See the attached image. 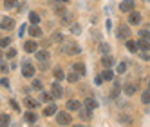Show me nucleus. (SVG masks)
I'll list each match as a JSON object with an SVG mask.
<instances>
[{
	"mask_svg": "<svg viewBox=\"0 0 150 127\" xmlns=\"http://www.w3.org/2000/svg\"><path fill=\"white\" fill-rule=\"evenodd\" d=\"M80 46L76 44V42H65V53L67 55H71V56H74V55H80Z\"/></svg>",
	"mask_w": 150,
	"mask_h": 127,
	"instance_id": "f257e3e1",
	"label": "nucleus"
},
{
	"mask_svg": "<svg viewBox=\"0 0 150 127\" xmlns=\"http://www.w3.org/2000/svg\"><path fill=\"white\" fill-rule=\"evenodd\" d=\"M56 122H58L60 125H69V123L72 122V118H71V114H69V113L62 111V113H56Z\"/></svg>",
	"mask_w": 150,
	"mask_h": 127,
	"instance_id": "f03ea898",
	"label": "nucleus"
},
{
	"mask_svg": "<svg viewBox=\"0 0 150 127\" xmlns=\"http://www.w3.org/2000/svg\"><path fill=\"white\" fill-rule=\"evenodd\" d=\"M51 94H52V98H62L63 96V89H62V86L58 83V80L51 83Z\"/></svg>",
	"mask_w": 150,
	"mask_h": 127,
	"instance_id": "7ed1b4c3",
	"label": "nucleus"
},
{
	"mask_svg": "<svg viewBox=\"0 0 150 127\" xmlns=\"http://www.w3.org/2000/svg\"><path fill=\"white\" fill-rule=\"evenodd\" d=\"M35 66H33V63H29V62H24L22 63V75L24 76H27V78H31V76H33L35 75Z\"/></svg>",
	"mask_w": 150,
	"mask_h": 127,
	"instance_id": "20e7f679",
	"label": "nucleus"
},
{
	"mask_svg": "<svg viewBox=\"0 0 150 127\" xmlns=\"http://www.w3.org/2000/svg\"><path fill=\"white\" fill-rule=\"evenodd\" d=\"M134 0H123V2L120 4V9H121V13H130L134 11Z\"/></svg>",
	"mask_w": 150,
	"mask_h": 127,
	"instance_id": "39448f33",
	"label": "nucleus"
},
{
	"mask_svg": "<svg viewBox=\"0 0 150 127\" xmlns=\"http://www.w3.org/2000/svg\"><path fill=\"white\" fill-rule=\"evenodd\" d=\"M117 38L128 40V38H130V27H128V26H120V27H117Z\"/></svg>",
	"mask_w": 150,
	"mask_h": 127,
	"instance_id": "423d86ee",
	"label": "nucleus"
},
{
	"mask_svg": "<svg viewBox=\"0 0 150 127\" xmlns=\"http://www.w3.org/2000/svg\"><path fill=\"white\" fill-rule=\"evenodd\" d=\"M15 27V20L13 18H4L2 22H0V29H7V31H11Z\"/></svg>",
	"mask_w": 150,
	"mask_h": 127,
	"instance_id": "0eeeda50",
	"label": "nucleus"
},
{
	"mask_svg": "<svg viewBox=\"0 0 150 127\" xmlns=\"http://www.w3.org/2000/svg\"><path fill=\"white\" fill-rule=\"evenodd\" d=\"M139 22H141V15H139V13H136V11H130V13H128V24L136 26V24H139Z\"/></svg>",
	"mask_w": 150,
	"mask_h": 127,
	"instance_id": "6e6552de",
	"label": "nucleus"
},
{
	"mask_svg": "<svg viewBox=\"0 0 150 127\" xmlns=\"http://www.w3.org/2000/svg\"><path fill=\"white\" fill-rule=\"evenodd\" d=\"M80 100H69L67 102V111H80Z\"/></svg>",
	"mask_w": 150,
	"mask_h": 127,
	"instance_id": "1a4fd4ad",
	"label": "nucleus"
},
{
	"mask_svg": "<svg viewBox=\"0 0 150 127\" xmlns=\"http://www.w3.org/2000/svg\"><path fill=\"white\" fill-rule=\"evenodd\" d=\"M80 118L85 120V122H91V109H87V107L81 109V107H80Z\"/></svg>",
	"mask_w": 150,
	"mask_h": 127,
	"instance_id": "9d476101",
	"label": "nucleus"
},
{
	"mask_svg": "<svg viewBox=\"0 0 150 127\" xmlns=\"http://www.w3.org/2000/svg\"><path fill=\"white\" fill-rule=\"evenodd\" d=\"M24 49H25L27 53H35V51H36V42H35V40L25 42V44H24Z\"/></svg>",
	"mask_w": 150,
	"mask_h": 127,
	"instance_id": "9b49d317",
	"label": "nucleus"
},
{
	"mask_svg": "<svg viewBox=\"0 0 150 127\" xmlns=\"http://www.w3.org/2000/svg\"><path fill=\"white\" fill-rule=\"evenodd\" d=\"M101 63H103L105 67H112V66H114V58L109 56V55H103V56H101Z\"/></svg>",
	"mask_w": 150,
	"mask_h": 127,
	"instance_id": "f8f14e48",
	"label": "nucleus"
},
{
	"mask_svg": "<svg viewBox=\"0 0 150 127\" xmlns=\"http://www.w3.org/2000/svg\"><path fill=\"white\" fill-rule=\"evenodd\" d=\"M29 35L31 36H42V29L38 27V24H33V27H29Z\"/></svg>",
	"mask_w": 150,
	"mask_h": 127,
	"instance_id": "ddd939ff",
	"label": "nucleus"
},
{
	"mask_svg": "<svg viewBox=\"0 0 150 127\" xmlns=\"http://www.w3.org/2000/svg\"><path fill=\"white\" fill-rule=\"evenodd\" d=\"M56 113H58V109H56V105H54V103L47 105V107L44 109V114H45V116H52V114H56Z\"/></svg>",
	"mask_w": 150,
	"mask_h": 127,
	"instance_id": "4468645a",
	"label": "nucleus"
},
{
	"mask_svg": "<svg viewBox=\"0 0 150 127\" xmlns=\"http://www.w3.org/2000/svg\"><path fill=\"white\" fill-rule=\"evenodd\" d=\"M24 118H25V122H29V123H35V122H36V113L27 111V113H24Z\"/></svg>",
	"mask_w": 150,
	"mask_h": 127,
	"instance_id": "2eb2a0df",
	"label": "nucleus"
},
{
	"mask_svg": "<svg viewBox=\"0 0 150 127\" xmlns=\"http://www.w3.org/2000/svg\"><path fill=\"white\" fill-rule=\"evenodd\" d=\"M101 76H103V80H109L110 82V80H114V71L110 67H105V71H103Z\"/></svg>",
	"mask_w": 150,
	"mask_h": 127,
	"instance_id": "dca6fc26",
	"label": "nucleus"
},
{
	"mask_svg": "<svg viewBox=\"0 0 150 127\" xmlns=\"http://www.w3.org/2000/svg\"><path fill=\"white\" fill-rule=\"evenodd\" d=\"M127 49L130 51V53H137L139 44H137V42H134V40H128V42H127Z\"/></svg>",
	"mask_w": 150,
	"mask_h": 127,
	"instance_id": "f3484780",
	"label": "nucleus"
},
{
	"mask_svg": "<svg viewBox=\"0 0 150 127\" xmlns=\"http://www.w3.org/2000/svg\"><path fill=\"white\" fill-rule=\"evenodd\" d=\"M74 71H76V73H80V76H83L85 73H87V71H85V63H81V62H76V63H74Z\"/></svg>",
	"mask_w": 150,
	"mask_h": 127,
	"instance_id": "a211bd4d",
	"label": "nucleus"
},
{
	"mask_svg": "<svg viewBox=\"0 0 150 127\" xmlns=\"http://www.w3.org/2000/svg\"><path fill=\"white\" fill-rule=\"evenodd\" d=\"M137 44H139V49H141V51H150V40L141 38V40L137 42Z\"/></svg>",
	"mask_w": 150,
	"mask_h": 127,
	"instance_id": "6ab92c4d",
	"label": "nucleus"
},
{
	"mask_svg": "<svg viewBox=\"0 0 150 127\" xmlns=\"http://www.w3.org/2000/svg\"><path fill=\"white\" fill-rule=\"evenodd\" d=\"M85 107H87V109H91V111H94L96 107H98V102H96V100H92V98H87V100H85Z\"/></svg>",
	"mask_w": 150,
	"mask_h": 127,
	"instance_id": "aec40b11",
	"label": "nucleus"
},
{
	"mask_svg": "<svg viewBox=\"0 0 150 127\" xmlns=\"http://www.w3.org/2000/svg\"><path fill=\"white\" fill-rule=\"evenodd\" d=\"M78 76H80V73H76V71H71V73H69V75H67L65 78H67V82L74 83V82H78Z\"/></svg>",
	"mask_w": 150,
	"mask_h": 127,
	"instance_id": "412c9836",
	"label": "nucleus"
},
{
	"mask_svg": "<svg viewBox=\"0 0 150 127\" xmlns=\"http://www.w3.org/2000/svg\"><path fill=\"white\" fill-rule=\"evenodd\" d=\"M123 89H125V93L128 94V96H132V94L136 93V86H134V83H125Z\"/></svg>",
	"mask_w": 150,
	"mask_h": 127,
	"instance_id": "4be33fe9",
	"label": "nucleus"
},
{
	"mask_svg": "<svg viewBox=\"0 0 150 127\" xmlns=\"http://www.w3.org/2000/svg\"><path fill=\"white\" fill-rule=\"evenodd\" d=\"M47 56H49L47 51H36V60H38V62H45Z\"/></svg>",
	"mask_w": 150,
	"mask_h": 127,
	"instance_id": "5701e85b",
	"label": "nucleus"
},
{
	"mask_svg": "<svg viewBox=\"0 0 150 127\" xmlns=\"http://www.w3.org/2000/svg\"><path fill=\"white\" fill-rule=\"evenodd\" d=\"M9 122H11V118H9V114H6V113H0V125H7Z\"/></svg>",
	"mask_w": 150,
	"mask_h": 127,
	"instance_id": "b1692460",
	"label": "nucleus"
},
{
	"mask_svg": "<svg viewBox=\"0 0 150 127\" xmlns=\"http://www.w3.org/2000/svg\"><path fill=\"white\" fill-rule=\"evenodd\" d=\"M52 73H54V78H56V80H63V78H65V73H63L60 67H56Z\"/></svg>",
	"mask_w": 150,
	"mask_h": 127,
	"instance_id": "393cba45",
	"label": "nucleus"
},
{
	"mask_svg": "<svg viewBox=\"0 0 150 127\" xmlns=\"http://www.w3.org/2000/svg\"><path fill=\"white\" fill-rule=\"evenodd\" d=\"M109 51H110L109 44H105V42H101V44H100V53H101V55H109Z\"/></svg>",
	"mask_w": 150,
	"mask_h": 127,
	"instance_id": "a878e982",
	"label": "nucleus"
},
{
	"mask_svg": "<svg viewBox=\"0 0 150 127\" xmlns=\"http://www.w3.org/2000/svg\"><path fill=\"white\" fill-rule=\"evenodd\" d=\"M25 105H27L29 109H35L36 105H38V102H36L35 98H25Z\"/></svg>",
	"mask_w": 150,
	"mask_h": 127,
	"instance_id": "bb28decb",
	"label": "nucleus"
},
{
	"mask_svg": "<svg viewBox=\"0 0 150 127\" xmlns=\"http://www.w3.org/2000/svg\"><path fill=\"white\" fill-rule=\"evenodd\" d=\"M139 38H145V40H150V31L148 29H139Z\"/></svg>",
	"mask_w": 150,
	"mask_h": 127,
	"instance_id": "cd10ccee",
	"label": "nucleus"
},
{
	"mask_svg": "<svg viewBox=\"0 0 150 127\" xmlns=\"http://www.w3.org/2000/svg\"><path fill=\"white\" fill-rule=\"evenodd\" d=\"M29 20H31V24H38L40 22V15L38 13H29Z\"/></svg>",
	"mask_w": 150,
	"mask_h": 127,
	"instance_id": "c85d7f7f",
	"label": "nucleus"
},
{
	"mask_svg": "<svg viewBox=\"0 0 150 127\" xmlns=\"http://www.w3.org/2000/svg\"><path fill=\"white\" fill-rule=\"evenodd\" d=\"M40 100H42V102H51V100H52V94H51V93H42V94H40Z\"/></svg>",
	"mask_w": 150,
	"mask_h": 127,
	"instance_id": "c756f323",
	"label": "nucleus"
},
{
	"mask_svg": "<svg viewBox=\"0 0 150 127\" xmlns=\"http://www.w3.org/2000/svg\"><path fill=\"white\" fill-rule=\"evenodd\" d=\"M51 42H63V35L62 33H52Z\"/></svg>",
	"mask_w": 150,
	"mask_h": 127,
	"instance_id": "7c9ffc66",
	"label": "nucleus"
},
{
	"mask_svg": "<svg viewBox=\"0 0 150 127\" xmlns=\"http://www.w3.org/2000/svg\"><path fill=\"white\" fill-rule=\"evenodd\" d=\"M141 102H143V103H150V89L141 94Z\"/></svg>",
	"mask_w": 150,
	"mask_h": 127,
	"instance_id": "2f4dec72",
	"label": "nucleus"
},
{
	"mask_svg": "<svg viewBox=\"0 0 150 127\" xmlns=\"http://www.w3.org/2000/svg\"><path fill=\"white\" fill-rule=\"evenodd\" d=\"M31 87H33L35 91H42V82L40 80H35L33 83H31Z\"/></svg>",
	"mask_w": 150,
	"mask_h": 127,
	"instance_id": "473e14b6",
	"label": "nucleus"
},
{
	"mask_svg": "<svg viewBox=\"0 0 150 127\" xmlns=\"http://www.w3.org/2000/svg\"><path fill=\"white\" fill-rule=\"evenodd\" d=\"M81 31V27L78 26V24H71V33H74V35H78Z\"/></svg>",
	"mask_w": 150,
	"mask_h": 127,
	"instance_id": "72a5a7b5",
	"label": "nucleus"
},
{
	"mask_svg": "<svg viewBox=\"0 0 150 127\" xmlns=\"http://www.w3.org/2000/svg\"><path fill=\"white\" fill-rule=\"evenodd\" d=\"M6 56H7V58H15V56H16V51H15L13 47H9L7 53H6Z\"/></svg>",
	"mask_w": 150,
	"mask_h": 127,
	"instance_id": "f704fd0d",
	"label": "nucleus"
},
{
	"mask_svg": "<svg viewBox=\"0 0 150 127\" xmlns=\"http://www.w3.org/2000/svg\"><path fill=\"white\" fill-rule=\"evenodd\" d=\"M4 6L9 9V7H15L16 6V0H4Z\"/></svg>",
	"mask_w": 150,
	"mask_h": 127,
	"instance_id": "c9c22d12",
	"label": "nucleus"
},
{
	"mask_svg": "<svg viewBox=\"0 0 150 127\" xmlns=\"http://www.w3.org/2000/svg\"><path fill=\"white\" fill-rule=\"evenodd\" d=\"M125 71H127V63H125V62H121L120 66H117V73H120V75H123Z\"/></svg>",
	"mask_w": 150,
	"mask_h": 127,
	"instance_id": "e433bc0d",
	"label": "nucleus"
},
{
	"mask_svg": "<svg viewBox=\"0 0 150 127\" xmlns=\"http://www.w3.org/2000/svg\"><path fill=\"white\" fill-rule=\"evenodd\" d=\"M9 44H11V38H2L0 40V47H7Z\"/></svg>",
	"mask_w": 150,
	"mask_h": 127,
	"instance_id": "4c0bfd02",
	"label": "nucleus"
},
{
	"mask_svg": "<svg viewBox=\"0 0 150 127\" xmlns=\"http://www.w3.org/2000/svg\"><path fill=\"white\" fill-rule=\"evenodd\" d=\"M120 83H114V91H112V98H116L117 96V94H120Z\"/></svg>",
	"mask_w": 150,
	"mask_h": 127,
	"instance_id": "58836bf2",
	"label": "nucleus"
},
{
	"mask_svg": "<svg viewBox=\"0 0 150 127\" xmlns=\"http://www.w3.org/2000/svg\"><path fill=\"white\" fill-rule=\"evenodd\" d=\"M0 86H2V87H9V80L7 78H2V80H0Z\"/></svg>",
	"mask_w": 150,
	"mask_h": 127,
	"instance_id": "ea45409f",
	"label": "nucleus"
},
{
	"mask_svg": "<svg viewBox=\"0 0 150 127\" xmlns=\"http://www.w3.org/2000/svg\"><path fill=\"white\" fill-rule=\"evenodd\" d=\"M0 73H7V66L4 62H0Z\"/></svg>",
	"mask_w": 150,
	"mask_h": 127,
	"instance_id": "a19ab883",
	"label": "nucleus"
},
{
	"mask_svg": "<svg viewBox=\"0 0 150 127\" xmlns=\"http://www.w3.org/2000/svg\"><path fill=\"white\" fill-rule=\"evenodd\" d=\"M141 58H143V60H150V55H148V51H143V53H141Z\"/></svg>",
	"mask_w": 150,
	"mask_h": 127,
	"instance_id": "79ce46f5",
	"label": "nucleus"
},
{
	"mask_svg": "<svg viewBox=\"0 0 150 127\" xmlns=\"http://www.w3.org/2000/svg\"><path fill=\"white\" fill-rule=\"evenodd\" d=\"M120 122H125V123H130L132 120H130V118H127V116H121V118H120Z\"/></svg>",
	"mask_w": 150,
	"mask_h": 127,
	"instance_id": "37998d69",
	"label": "nucleus"
},
{
	"mask_svg": "<svg viewBox=\"0 0 150 127\" xmlns=\"http://www.w3.org/2000/svg\"><path fill=\"white\" fill-rule=\"evenodd\" d=\"M11 107H13L15 111H18V109H20V107H18V103H16L15 100H11Z\"/></svg>",
	"mask_w": 150,
	"mask_h": 127,
	"instance_id": "c03bdc74",
	"label": "nucleus"
},
{
	"mask_svg": "<svg viewBox=\"0 0 150 127\" xmlns=\"http://www.w3.org/2000/svg\"><path fill=\"white\" fill-rule=\"evenodd\" d=\"M94 82H96V83H98V86H100V83L103 82V76H96V80H94Z\"/></svg>",
	"mask_w": 150,
	"mask_h": 127,
	"instance_id": "a18cd8bd",
	"label": "nucleus"
},
{
	"mask_svg": "<svg viewBox=\"0 0 150 127\" xmlns=\"http://www.w3.org/2000/svg\"><path fill=\"white\" fill-rule=\"evenodd\" d=\"M56 2H60V4H67L69 0H56Z\"/></svg>",
	"mask_w": 150,
	"mask_h": 127,
	"instance_id": "49530a36",
	"label": "nucleus"
},
{
	"mask_svg": "<svg viewBox=\"0 0 150 127\" xmlns=\"http://www.w3.org/2000/svg\"><path fill=\"white\" fill-rule=\"evenodd\" d=\"M2 58H4V55H2V51H0V62H2Z\"/></svg>",
	"mask_w": 150,
	"mask_h": 127,
	"instance_id": "de8ad7c7",
	"label": "nucleus"
}]
</instances>
